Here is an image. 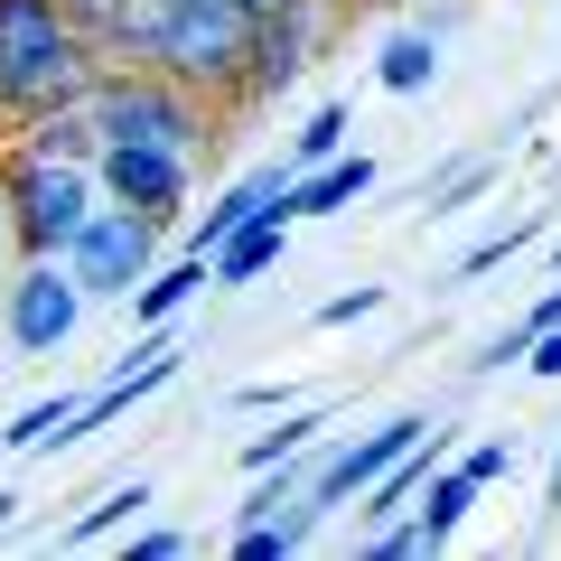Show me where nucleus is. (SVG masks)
Here are the masks:
<instances>
[{
  "mask_svg": "<svg viewBox=\"0 0 561 561\" xmlns=\"http://www.w3.org/2000/svg\"><path fill=\"white\" fill-rule=\"evenodd\" d=\"M243 10H253V20H272V10H290V0H243Z\"/></svg>",
  "mask_w": 561,
  "mask_h": 561,
  "instance_id": "obj_27",
  "label": "nucleus"
},
{
  "mask_svg": "<svg viewBox=\"0 0 561 561\" xmlns=\"http://www.w3.org/2000/svg\"><path fill=\"white\" fill-rule=\"evenodd\" d=\"M421 431H431L421 412H393V421H375V431H356V440H337V449L319 459V478H309V505H319V515H337V505L365 496V486H375L383 468H393L402 449L421 440Z\"/></svg>",
  "mask_w": 561,
  "mask_h": 561,
  "instance_id": "obj_8",
  "label": "nucleus"
},
{
  "mask_svg": "<svg viewBox=\"0 0 561 561\" xmlns=\"http://www.w3.org/2000/svg\"><path fill=\"white\" fill-rule=\"evenodd\" d=\"M552 262H561V243H552Z\"/></svg>",
  "mask_w": 561,
  "mask_h": 561,
  "instance_id": "obj_30",
  "label": "nucleus"
},
{
  "mask_svg": "<svg viewBox=\"0 0 561 561\" xmlns=\"http://www.w3.org/2000/svg\"><path fill=\"white\" fill-rule=\"evenodd\" d=\"M486 179H496V150H478V160H459V169H449L440 187H421V216H459V206L478 197Z\"/></svg>",
  "mask_w": 561,
  "mask_h": 561,
  "instance_id": "obj_21",
  "label": "nucleus"
},
{
  "mask_svg": "<svg viewBox=\"0 0 561 561\" xmlns=\"http://www.w3.org/2000/svg\"><path fill=\"white\" fill-rule=\"evenodd\" d=\"M140 505H150V478H122V486H103V496L84 505L76 524H66V542H103V534H122V524H131Z\"/></svg>",
  "mask_w": 561,
  "mask_h": 561,
  "instance_id": "obj_18",
  "label": "nucleus"
},
{
  "mask_svg": "<svg viewBox=\"0 0 561 561\" xmlns=\"http://www.w3.org/2000/svg\"><path fill=\"white\" fill-rule=\"evenodd\" d=\"M262 206H290V169H243V179L225 187V197L206 206L197 225H187V253H216V243H234L243 225L262 216Z\"/></svg>",
  "mask_w": 561,
  "mask_h": 561,
  "instance_id": "obj_9",
  "label": "nucleus"
},
{
  "mask_svg": "<svg viewBox=\"0 0 561 561\" xmlns=\"http://www.w3.org/2000/svg\"><path fill=\"white\" fill-rule=\"evenodd\" d=\"M103 76L94 38L66 20V0H0V103L10 113H47V103H84Z\"/></svg>",
  "mask_w": 561,
  "mask_h": 561,
  "instance_id": "obj_1",
  "label": "nucleus"
},
{
  "mask_svg": "<svg viewBox=\"0 0 561 561\" xmlns=\"http://www.w3.org/2000/svg\"><path fill=\"white\" fill-rule=\"evenodd\" d=\"M431 76H440V28H393L375 57V84L383 94H421Z\"/></svg>",
  "mask_w": 561,
  "mask_h": 561,
  "instance_id": "obj_16",
  "label": "nucleus"
},
{
  "mask_svg": "<svg viewBox=\"0 0 561 561\" xmlns=\"http://www.w3.org/2000/svg\"><path fill=\"white\" fill-rule=\"evenodd\" d=\"M0 179H10V234H20V253H66L84 234V216L103 206V187H94L84 160L20 150V160H0Z\"/></svg>",
  "mask_w": 561,
  "mask_h": 561,
  "instance_id": "obj_3",
  "label": "nucleus"
},
{
  "mask_svg": "<svg viewBox=\"0 0 561 561\" xmlns=\"http://www.w3.org/2000/svg\"><path fill=\"white\" fill-rule=\"evenodd\" d=\"M280 243H290V206H262L253 225H243L234 243H216L206 253V272H216V290H243V280H262L280 262Z\"/></svg>",
  "mask_w": 561,
  "mask_h": 561,
  "instance_id": "obj_10",
  "label": "nucleus"
},
{
  "mask_svg": "<svg viewBox=\"0 0 561 561\" xmlns=\"http://www.w3.org/2000/svg\"><path fill=\"white\" fill-rule=\"evenodd\" d=\"M346 150V103H319V113L290 131V169H319V160H337Z\"/></svg>",
  "mask_w": 561,
  "mask_h": 561,
  "instance_id": "obj_20",
  "label": "nucleus"
},
{
  "mask_svg": "<svg viewBox=\"0 0 561 561\" xmlns=\"http://www.w3.org/2000/svg\"><path fill=\"white\" fill-rule=\"evenodd\" d=\"M319 38H328V0H290V10H272V20H253V57H243L234 103L290 94V84L309 76V57H319Z\"/></svg>",
  "mask_w": 561,
  "mask_h": 561,
  "instance_id": "obj_7",
  "label": "nucleus"
},
{
  "mask_svg": "<svg viewBox=\"0 0 561 561\" xmlns=\"http://www.w3.org/2000/svg\"><path fill=\"white\" fill-rule=\"evenodd\" d=\"M468 505H478V478H468L459 459H440V468H431V486H421V496L402 505V515H412V524H421V542L440 552V542H449V534L468 524Z\"/></svg>",
  "mask_w": 561,
  "mask_h": 561,
  "instance_id": "obj_14",
  "label": "nucleus"
},
{
  "mask_svg": "<svg viewBox=\"0 0 561 561\" xmlns=\"http://www.w3.org/2000/svg\"><path fill=\"white\" fill-rule=\"evenodd\" d=\"M459 468H468V478H478V486H496L505 468H515V440H478V449H468Z\"/></svg>",
  "mask_w": 561,
  "mask_h": 561,
  "instance_id": "obj_23",
  "label": "nucleus"
},
{
  "mask_svg": "<svg viewBox=\"0 0 561 561\" xmlns=\"http://www.w3.org/2000/svg\"><path fill=\"white\" fill-rule=\"evenodd\" d=\"M197 290H216L206 253H179V262H160V272H150V280L131 290V328H169V319H179L187 300H197Z\"/></svg>",
  "mask_w": 561,
  "mask_h": 561,
  "instance_id": "obj_12",
  "label": "nucleus"
},
{
  "mask_svg": "<svg viewBox=\"0 0 561 561\" xmlns=\"http://www.w3.org/2000/svg\"><path fill=\"white\" fill-rule=\"evenodd\" d=\"M365 187H375V160H365V150H337V160H319V169L290 179V216H346Z\"/></svg>",
  "mask_w": 561,
  "mask_h": 561,
  "instance_id": "obj_11",
  "label": "nucleus"
},
{
  "mask_svg": "<svg viewBox=\"0 0 561 561\" xmlns=\"http://www.w3.org/2000/svg\"><path fill=\"white\" fill-rule=\"evenodd\" d=\"M319 431H328V412H280V431H262L253 449H243V468H280V459H309V449H319Z\"/></svg>",
  "mask_w": 561,
  "mask_h": 561,
  "instance_id": "obj_19",
  "label": "nucleus"
},
{
  "mask_svg": "<svg viewBox=\"0 0 561 561\" xmlns=\"http://www.w3.org/2000/svg\"><path fill=\"white\" fill-rule=\"evenodd\" d=\"M10 505H20V496H10V486H0V524H10Z\"/></svg>",
  "mask_w": 561,
  "mask_h": 561,
  "instance_id": "obj_29",
  "label": "nucleus"
},
{
  "mask_svg": "<svg viewBox=\"0 0 561 561\" xmlns=\"http://www.w3.org/2000/svg\"><path fill=\"white\" fill-rule=\"evenodd\" d=\"M552 505H561V449H552Z\"/></svg>",
  "mask_w": 561,
  "mask_h": 561,
  "instance_id": "obj_28",
  "label": "nucleus"
},
{
  "mask_svg": "<svg viewBox=\"0 0 561 561\" xmlns=\"http://www.w3.org/2000/svg\"><path fill=\"white\" fill-rule=\"evenodd\" d=\"M20 150H47V160H84V169H94V160H103V131H94L84 103H47V113H28V140H20Z\"/></svg>",
  "mask_w": 561,
  "mask_h": 561,
  "instance_id": "obj_15",
  "label": "nucleus"
},
{
  "mask_svg": "<svg viewBox=\"0 0 561 561\" xmlns=\"http://www.w3.org/2000/svg\"><path fill=\"white\" fill-rule=\"evenodd\" d=\"M179 552H187L179 524H150V534H131V561H179Z\"/></svg>",
  "mask_w": 561,
  "mask_h": 561,
  "instance_id": "obj_24",
  "label": "nucleus"
},
{
  "mask_svg": "<svg viewBox=\"0 0 561 561\" xmlns=\"http://www.w3.org/2000/svg\"><path fill=\"white\" fill-rule=\"evenodd\" d=\"M103 140H160V150H216V113H206L197 84L160 76V66H103L94 94H84Z\"/></svg>",
  "mask_w": 561,
  "mask_h": 561,
  "instance_id": "obj_2",
  "label": "nucleus"
},
{
  "mask_svg": "<svg viewBox=\"0 0 561 561\" xmlns=\"http://www.w3.org/2000/svg\"><path fill=\"white\" fill-rule=\"evenodd\" d=\"M187 179H197V150H160V140H103L94 160V187L113 206H140V216H179L187 206Z\"/></svg>",
  "mask_w": 561,
  "mask_h": 561,
  "instance_id": "obj_6",
  "label": "nucleus"
},
{
  "mask_svg": "<svg viewBox=\"0 0 561 561\" xmlns=\"http://www.w3.org/2000/svg\"><path fill=\"white\" fill-rule=\"evenodd\" d=\"M10 300H0V319H10V346L20 356H57L66 337H76L84 319V280L66 272V253H20V272L0 280Z\"/></svg>",
  "mask_w": 561,
  "mask_h": 561,
  "instance_id": "obj_5",
  "label": "nucleus"
},
{
  "mask_svg": "<svg viewBox=\"0 0 561 561\" xmlns=\"http://www.w3.org/2000/svg\"><path fill=\"white\" fill-rule=\"evenodd\" d=\"M524 365H534V375H542V383H561V319H552V328H542V337H534V346H524Z\"/></svg>",
  "mask_w": 561,
  "mask_h": 561,
  "instance_id": "obj_25",
  "label": "nucleus"
},
{
  "mask_svg": "<svg viewBox=\"0 0 561 561\" xmlns=\"http://www.w3.org/2000/svg\"><path fill=\"white\" fill-rule=\"evenodd\" d=\"M383 309V280H356V290H337V300L319 309V328H356V319H375Z\"/></svg>",
  "mask_w": 561,
  "mask_h": 561,
  "instance_id": "obj_22",
  "label": "nucleus"
},
{
  "mask_svg": "<svg viewBox=\"0 0 561 561\" xmlns=\"http://www.w3.org/2000/svg\"><path fill=\"white\" fill-rule=\"evenodd\" d=\"M20 262V234H10V179H0V272Z\"/></svg>",
  "mask_w": 561,
  "mask_h": 561,
  "instance_id": "obj_26",
  "label": "nucleus"
},
{
  "mask_svg": "<svg viewBox=\"0 0 561 561\" xmlns=\"http://www.w3.org/2000/svg\"><path fill=\"white\" fill-rule=\"evenodd\" d=\"M66 272L84 280V300H131L140 280L160 272V216L103 197L94 216H84V234L66 243Z\"/></svg>",
  "mask_w": 561,
  "mask_h": 561,
  "instance_id": "obj_4",
  "label": "nucleus"
},
{
  "mask_svg": "<svg viewBox=\"0 0 561 561\" xmlns=\"http://www.w3.org/2000/svg\"><path fill=\"white\" fill-rule=\"evenodd\" d=\"M431 468H440V421H431V431H421V440L402 449V459L383 468L375 486H365V496H356V515H365V524H383V515H402V505H412L421 486H431Z\"/></svg>",
  "mask_w": 561,
  "mask_h": 561,
  "instance_id": "obj_13",
  "label": "nucleus"
},
{
  "mask_svg": "<svg viewBox=\"0 0 561 561\" xmlns=\"http://www.w3.org/2000/svg\"><path fill=\"white\" fill-rule=\"evenodd\" d=\"M76 412H84V393H57V402H28L10 431H0V449H66L76 440Z\"/></svg>",
  "mask_w": 561,
  "mask_h": 561,
  "instance_id": "obj_17",
  "label": "nucleus"
}]
</instances>
